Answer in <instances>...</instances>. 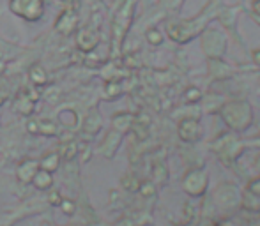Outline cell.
<instances>
[{"label":"cell","instance_id":"cell-15","mask_svg":"<svg viewBox=\"0 0 260 226\" xmlns=\"http://www.w3.org/2000/svg\"><path fill=\"white\" fill-rule=\"evenodd\" d=\"M27 129H28V133H32V134H39V122L38 120H28L27 122Z\"/></svg>","mask_w":260,"mask_h":226},{"label":"cell","instance_id":"cell-14","mask_svg":"<svg viewBox=\"0 0 260 226\" xmlns=\"http://www.w3.org/2000/svg\"><path fill=\"white\" fill-rule=\"evenodd\" d=\"M62 200H64V198H62V195H60L58 191H52V193L48 195V202H50V205H53V207H58V205H60Z\"/></svg>","mask_w":260,"mask_h":226},{"label":"cell","instance_id":"cell-12","mask_svg":"<svg viewBox=\"0 0 260 226\" xmlns=\"http://www.w3.org/2000/svg\"><path fill=\"white\" fill-rule=\"evenodd\" d=\"M100 117H98V113L96 111H92L89 117H87V120H85V131H90V133H96L98 131V126H100Z\"/></svg>","mask_w":260,"mask_h":226},{"label":"cell","instance_id":"cell-18","mask_svg":"<svg viewBox=\"0 0 260 226\" xmlns=\"http://www.w3.org/2000/svg\"><path fill=\"white\" fill-rule=\"evenodd\" d=\"M4 69H6V62L0 60V74H2V72H4Z\"/></svg>","mask_w":260,"mask_h":226},{"label":"cell","instance_id":"cell-13","mask_svg":"<svg viewBox=\"0 0 260 226\" xmlns=\"http://www.w3.org/2000/svg\"><path fill=\"white\" fill-rule=\"evenodd\" d=\"M58 207H60L62 212H66L68 216H71V214L75 212V203H73L71 200H66V198H64V200H62V203H60Z\"/></svg>","mask_w":260,"mask_h":226},{"label":"cell","instance_id":"cell-9","mask_svg":"<svg viewBox=\"0 0 260 226\" xmlns=\"http://www.w3.org/2000/svg\"><path fill=\"white\" fill-rule=\"evenodd\" d=\"M58 163H60V156H58L57 152H52V154H46L45 158L39 161V168L53 173V171L58 168Z\"/></svg>","mask_w":260,"mask_h":226},{"label":"cell","instance_id":"cell-3","mask_svg":"<svg viewBox=\"0 0 260 226\" xmlns=\"http://www.w3.org/2000/svg\"><path fill=\"white\" fill-rule=\"evenodd\" d=\"M78 27V14L73 9H66L64 13L58 16L57 23H55V28L57 32H60L62 35H71L73 32Z\"/></svg>","mask_w":260,"mask_h":226},{"label":"cell","instance_id":"cell-6","mask_svg":"<svg viewBox=\"0 0 260 226\" xmlns=\"http://www.w3.org/2000/svg\"><path fill=\"white\" fill-rule=\"evenodd\" d=\"M38 170H39V161H36V159H27V161H23L18 166L16 178L21 184H30L34 175L38 173Z\"/></svg>","mask_w":260,"mask_h":226},{"label":"cell","instance_id":"cell-5","mask_svg":"<svg viewBox=\"0 0 260 226\" xmlns=\"http://www.w3.org/2000/svg\"><path fill=\"white\" fill-rule=\"evenodd\" d=\"M36 94H30L28 89H21L18 94L16 101H14V110H18L21 115H30L34 111V101H36Z\"/></svg>","mask_w":260,"mask_h":226},{"label":"cell","instance_id":"cell-8","mask_svg":"<svg viewBox=\"0 0 260 226\" xmlns=\"http://www.w3.org/2000/svg\"><path fill=\"white\" fill-rule=\"evenodd\" d=\"M28 78H30L32 85L34 87H45L46 82H48V74H46L45 67L39 64H34L28 71Z\"/></svg>","mask_w":260,"mask_h":226},{"label":"cell","instance_id":"cell-17","mask_svg":"<svg viewBox=\"0 0 260 226\" xmlns=\"http://www.w3.org/2000/svg\"><path fill=\"white\" fill-rule=\"evenodd\" d=\"M106 92L112 96V94H119L120 89H119V85H117V83H108V85H106Z\"/></svg>","mask_w":260,"mask_h":226},{"label":"cell","instance_id":"cell-2","mask_svg":"<svg viewBox=\"0 0 260 226\" xmlns=\"http://www.w3.org/2000/svg\"><path fill=\"white\" fill-rule=\"evenodd\" d=\"M131 9H133V2L127 0L122 6V9L119 11V14L115 16V20H113V43L120 41V37L126 32V27L131 21Z\"/></svg>","mask_w":260,"mask_h":226},{"label":"cell","instance_id":"cell-10","mask_svg":"<svg viewBox=\"0 0 260 226\" xmlns=\"http://www.w3.org/2000/svg\"><path fill=\"white\" fill-rule=\"evenodd\" d=\"M76 154H78V145H76L75 141H66V143L60 145V152H58L60 158L71 161V159H75Z\"/></svg>","mask_w":260,"mask_h":226},{"label":"cell","instance_id":"cell-1","mask_svg":"<svg viewBox=\"0 0 260 226\" xmlns=\"http://www.w3.org/2000/svg\"><path fill=\"white\" fill-rule=\"evenodd\" d=\"M11 11L28 21H38L43 16V0H11Z\"/></svg>","mask_w":260,"mask_h":226},{"label":"cell","instance_id":"cell-16","mask_svg":"<svg viewBox=\"0 0 260 226\" xmlns=\"http://www.w3.org/2000/svg\"><path fill=\"white\" fill-rule=\"evenodd\" d=\"M147 39L152 43V45H157V43L161 41V35L157 34L156 30H149V32H147Z\"/></svg>","mask_w":260,"mask_h":226},{"label":"cell","instance_id":"cell-19","mask_svg":"<svg viewBox=\"0 0 260 226\" xmlns=\"http://www.w3.org/2000/svg\"><path fill=\"white\" fill-rule=\"evenodd\" d=\"M4 101H6V94H0V106L4 104Z\"/></svg>","mask_w":260,"mask_h":226},{"label":"cell","instance_id":"cell-4","mask_svg":"<svg viewBox=\"0 0 260 226\" xmlns=\"http://www.w3.org/2000/svg\"><path fill=\"white\" fill-rule=\"evenodd\" d=\"M98 41H100V35L94 28H82L76 34V45L82 52H92L98 46Z\"/></svg>","mask_w":260,"mask_h":226},{"label":"cell","instance_id":"cell-11","mask_svg":"<svg viewBox=\"0 0 260 226\" xmlns=\"http://www.w3.org/2000/svg\"><path fill=\"white\" fill-rule=\"evenodd\" d=\"M39 134H45V136H55V134H57V126H55L52 120L39 122Z\"/></svg>","mask_w":260,"mask_h":226},{"label":"cell","instance_id":"cell-7","mask_svg":"<svg viewBox=\"0 0 260 226\" xmlns=\"http://www.w3.org/2000/svg\"><path fill=\"white\" fill-rule=\"evenodd\" d=\"M32 184H34L36 189H39V191H45V189H50L53 184V177L50 171L46 170H38V173L34 175V178H32Z\"/></svg>","mask_w":260,"mask_h":226}]
</instances>
